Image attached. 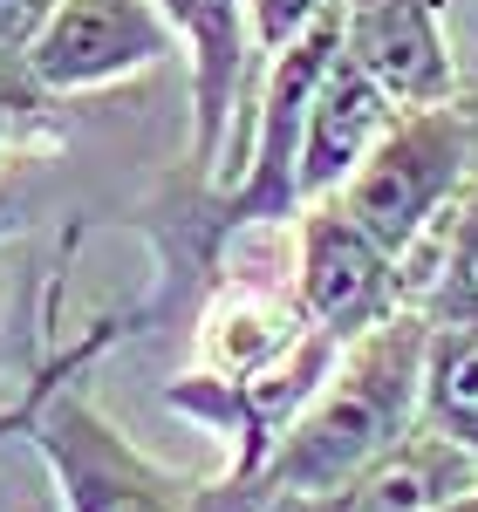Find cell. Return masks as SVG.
<instances>
[{
  "instance_id": "cell-1",
  "label": "cell",
  "mask_w": 478,
  "mask_h": 512,
  "mask_svg": "<svg viewBox=\"0 0 478 512\" xmlns=\"http://www.w3.org/2000/svg\"><path fill=\"white\" fill-rule=\"evenodd\" d=\"M424 342H431V321L417 308L349 342L328 362L315 396L294 410L267 465L246 485H199V512H260L287 492H335L369 472L383 451H397L424 424Z\"/></svg>"
},
{
  "instance_id": "cell-2",
  "label": "cell",
  "mask_w": 478,
  "mask_h": 512,
  "mask_svg": "<svg viewBox=\"0 0 478 512\" xmlns=\"http://www.w3.org/2000/svg\"><path fill=\"white\" fill-rule=\"evenodd\" d=\"M472 178H478V117L472 96H458V103H431V110H397L383 144L362 158V171L335 198L356 226H369L403 260L465 198Z\"/></svg>"
},
{
  "instance_id": "cell-3",
  "label": "cell",
  "mask_w": 478,
  "mask_h": 512,
  "mask_svg": "<svg viewBox=\"0 0 478 512\" xmlns=\"http://www.w3.org/2000/svg\"><path fill=\"white\" fill-rule=\"evenodd\" d=\"M287 280H294V301H301L308 328L328 335V342H342V349L410 308L403 260L369 233V226H356V219L342 212V198H315V205L294 219Z\"/></svg>"
},
{
  "instance_id": "cell-4",
  "label": "cell",
  "mask_w": 478,
  "mask_h": 512,
  "mask_svg": "<svg viewBox=\"0 0 478 512\" xmlns=\"http://www.w3.org/2000/svg\"><path fill=\"white\" fill-rule=\"evenodd\" d=\"M35 451L48 465V478H55L62 512H199V478H178L171 465L144 458L76 390L41 403Z\"/></svg>"
},
{
  "instance_id": "cell-5",
  "label": "cell",
  "mask_w": 478,
  "mask_h": 512,
  "mask_svg": "<svg viewBox=\"0 0 478 512\" xmlns=\"http://www.w3.org/2000/svg\"><path fill=\"white\" fill-rule=\"evenodd\" d=\"M171 55H185V35L158 0H55L21 69L48 96H89L144 69H164Z\"/></svg>"
},
{
  "instance_id": "cell-6",
  "label": "cell",
  "mask_w": 478,
  "mask_h": 512,
  "mask_svg": "<svg viewBox=\"0 0 478 512\" xmlns=\"http://www.w3.org/2000/svg\"><path fill=\"white\" fill-rule=\"evenodd\" d=\"M185 35V89H192V164L205 185L233 171L246 144L253 110V35H246V0H158Z\"/></svg>"
},
{
  "instance_id": "cell-7",
  "label": "cell",
  "mask_w": 478,
  "mask_h": 512,
  "mask_svg": "<svg viewBox=\"0 0 478 512\" xmlns=\"http://www.w3.org/2000/svg\"><path fill=\"white\" fill-rule=\"evenodd\" d=\"M342 48L397 110H431L465 96L444 0H342Z\"/></svg>"
},
{
  "instance_id": "cell-8",
  "label": "cell",
  "mask_w": 478,
  "mask_h": 512,
  "mask_svg": "<svg viewBox=\"0 0 478 512\" xmlns=\"http://www.w3.org/2000/svg\"><path fill=\"white\" fill-rule=\"evenodd\" d=\"M472 478H478L472 444L417 424L397 451H383L349 485H335V492H287V499H267L260 512H431L438 499H451Z\"/></svg>"
},
{
  "instance_id": "cell-9",
  "label": "cell",
  "mask_w": 478,
  "mask_h": 512,
  "mask_svg": "<svg viewBox=\"0 0 478 512\" xmlns=\"http://www.w3.org/2000/svg\"><path fill=\"white\" fill-rule=\"evenodd\" d=\"M397 123V103L369 82L356 55L342 48L321 76L315 103H308V130H301V212L315 198H335L362 171V158L383 144V130Z\"/></svg>"
},
{
  "instance_id": "cell-10",
  "label": "cell",
  "mask_w": 478,
  "mask_h": 512,
  "mask_svg": "<svg viewBox=\"0 0 478 512\" xmlns=\"http://www.w3.org/2000/svg\"><path fill=\"white\" fill-rule=\"evenodd\" d=\"M403 280H410V308L431 328H478V178L403 253Z\"/></svg>"
},
{
  "instance_id": "cell-11",
  "label": "cell",
  "mask_w": 478,
  "mask_h": 512,
  "mask_svg": "<svg viewBox=\"0 0 478 512\" xmlns=\"http://www.w3.org/2000/svg\"><path fill=\"white\" fill-rule=\"evenodd\" d=\"M424 424L478 451V328H431V342H424Z\"/></svg>"
},
{
  "instance_id": "cell-12",
  "label": "cell",
  "mask_w": 478,
  "mask_h": 512,
  "mask_svg": "<svg viewBox=\"0 0 478 512\" xmlns=\"http://www.w3.org/2000/svg\"><path fill=\"white\" fill-rule=\"evenodd\" d=\"M335 0H246V35H253V69L280 55L294 35H308Z\"/></svg>"
},
{
  "instance_id": "cell-13",
  "label": "cell",
  "mask_w": 478,
  "mask_h": 512,
  "mask_svg": "<svg viewBox=\"0 0 478 512\" xmlns=\"http://www.w3.org/2000/svg\"><path fill=\"white\" fill-rule=\"evenodd\" d=\"M48 14H55V0H0V62H21Z\"/></svg>"
},
{
  "instance_id": "cell-14",
  "label": "cell",
  "mask_w": 478,
  "mask_h": 512,
  "mask_svg": "<svg viewBox=\"0 0 478 512\" xmlns=\"http://www.w3.org/2000/svg\"><path fill=\"white\" fill-rule=\"evenodd\" d=\"M444 21H451V41H458L465 96H478V0H444Z\"/></svg>"
},
{
  "instance_id": "cell-15",
  "label": "cell",
  "mask_w": 478,
  "mask_h": 512,
  "mask_svg": "<svg viewBox=\"0 0 478 512\" xmlns=\"http://www.w3.org/2000/svg\"><path fill=\"white\" fill-rule=\"evenodd\" d=\"M431 512H478V478H472V485H458L451 499H438Z\"/></svg>"
},
{
  "instance_id": "cell-16",
  "label": "cell",
  "mask_w": 478,
  "mask_h": 512,
  "mask_svg": "<svg viewBox=\"0 0 478 512\" xmlns=\"http://www.w3.org/2000/svg\"><path fill=\"white\" fill-rule=\"evenodd\" d=\"M472 117H478V96H472Z\"/></svg>"
}]
</instances>
